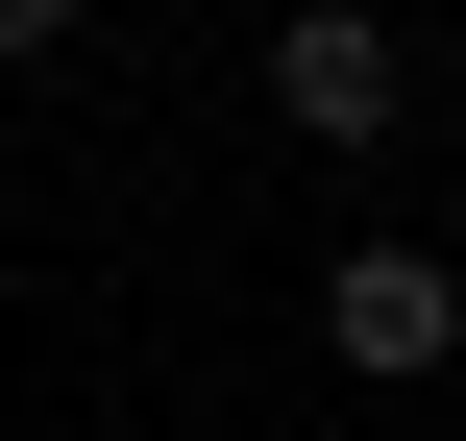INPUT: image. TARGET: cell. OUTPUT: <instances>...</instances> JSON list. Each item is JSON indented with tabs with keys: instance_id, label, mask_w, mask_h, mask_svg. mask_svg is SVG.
I'll list each match as a JSON object with an SVG mask.
<instances>
[{
	"instance_id": "1",
	"label": "cell",
	"mask_w": 466,
	"mask_h": 441,
	"mask_svg": "<svg viewBox=\"0 0 466 441\" xmlns=\"http://www.w3.org/2000/svg\"><path fill=\"white\" fill-rule=\"evenodd\" d=\"M319 344H344L369 393H418V368H466V270L442 246H344V270H319Z\"/></svg>"
},
{
	"instance_id": "2",
	"label": "cell",
	"mask_w": 466,
	"mask_h": 441,
	"mask_svg": "<svg viewBox=\"0 0 466 441\" xmlns=\"http://www.w3.org/2000/svg\"><path fill=\"white\" fill-rule=\"evenodd\" d=\"M270 123H295V147H393V25H369V0H295V25H270Z\"/></svg>"
},
{
	"instance_id": "3",
	"label": "cell",
	"mask_w": 466,
	"mask_h": 441,
	"mask_svg": "<svg viewBox=\"0 0 466 441\" xmlns=\"http://www.w3.org/2000/svg\"><path fill=\"white\" fill-rule=\"evenodd\" d=\"M74 25H98V0H0V74H49V49H74Z\"/></svg>"
}]
</instances>
